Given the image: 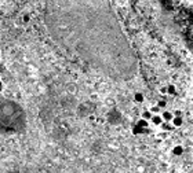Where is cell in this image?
Returning a JSON list of instances; mask_svg holds the SVG:
<instances>
[{
	"label": "cell",
	"mask_w": 193,
	"mask_h": 173,
	"mask_svg": "<svg viewBox=\"0 0 193 173\" xmlns=\"http://www.w3.org/2000/svg\"><path fill=\"white\" fill-rule=\"evenodd\" d=\"M150 113H152V114H153V113H159V106H155V107H152V109H150Z\"/></svg>",
	"instance_id": "7c38bea8"
},
{
	"label": "cell",
	"mask_w": 193,
	"mask_h": 173,
	"mask_svg": "<svg viewBox=\"0 0 193 173\" xmlns=\"http://www.w3.org/2000/svg\"><path fill=\"white\" fill-rule=\"evenodd\" d=\"M152 122L155 124V125H160V124L163 122V118H162V116H157V114H155V116H152Z\"/></svg>",
	"instance_id": "5b68a950"
},
{
	"label": "cell",
	"mask_w": 193,
	"mask_h": 173,
	"mask_svg": "<svg viewBox=\"0 0 193 173\" xmlns=\"http://www.w3.org/2000/svg\"><path fill=\"white\" fill-rule=\"evenodd\" d=\"M162 118H163V121H173L174 116H173V113H171V111H164V113H163V116H162Z\"/></svg>",
	"instance_id": "277c9868"
},
{
	"label": "cell",
	"mask_w": 193,
	"mask_h": 173,
	"mask_svg": "<svg viewBox=\"0 0 193 173\" xmlns=\"http://www.w3.org/2000/svg\"><path fill=\"white\" fill-rule=\"evenodd\" d=\"M44 22L61 48L101 74L115 81L137 76V54L109 1L50 0L44 8Z\"/></svg>",
	"instance_id": "6da1fadb"
},
{
	"label": "cell",
	"mask_w": 193,
	"mask_h": 173,
	"mask_svg": "<svg viewBox=\"0 0 193 173\" xmlns=\"http://www.w3.org/2000/svg\"><path fill=\"white\" fill-rule=\"evenodd\" d=\"M143 130H145V129H142V128H139V126H137V125H135V126H134V129H132V132L137 135V133H142Z\"/></svg>",
	"instance_id": "30bf717a"
},
{
	"label": "cell",
	"mask_w": 193,
	"mask_h": 173,
	"mask_svg": "<svg viewBox=\"0 0 193 173\" xmlns=\"http://www.w3.org/2000/svg\"><path fill=\"white\" fill-rule=\"evenodd\" d=\"M134 99H135V102H143V95L142 93L137 92L135 93V96H134Z\"/></svg>",
	"instance_id": "9c48e42d"
},
{
	"label": "cell",
	"mask_w": 193,
	"mask_h": 173,
	"mask_svg": "<svg viewBox=\"0 0 193 173\" xmlns=\"http://www.w3.org/2000/svg\"><path fill=\"white\" fill-rule=\"evenodd\" d=\"M171 122H173V126H175V128H177V126H181V125H182V118H181V116H174V118H173Z\"/></svg>",
	"instance_id": "3957f363"
},
{
	"label": "cell",
	"mask_w": 193,
	"mask_h": 173,
	"mask_svg": "<svg viewBox=\"0 0 193 173\" xmlns=\"http://www.w3.org/2000/svg\"><path fill=\"white\" fill-rule=\"evenodd\" d=\"M28 124L25 109L11 99H0V135L24 132Z\"/></svg>",
	"instance_id": "7a4b0ae2"
},
{
	"label": "cell",
	"mask_w": 193,
	"mask_h": 173,
	"mask_svg": "<svg viewBox=\"0 0 193 173\" xmlns=\"http://www.w3.org/2000/svg\"><path fill=\"white\" fill-rule=\"evenodd\" d=\"M137 126H139V128H142V129H145L146 126H148V121H145V120H139L137 124Z\"/></svg>",
	"instance_id": "8992f818"
},
{
	"label": "cell",
	"mask_w": 193,
	"mask_h": 173,
	"mask_svg": "<svg viewBox=\"0 0 193 173\" xmlns=\"http://www.w3.org/2000/svg\"><path fill=\"white\" fill-rule=\"evenodd\" d=\"M152 116H153V114H152L150 111H145V113L142 114V120L148 121V120H150V118H152Z\"/></svg>",
	"instance_id": "52a82bcc"
},
{
	"label": "cell",
	"mask_w": 193,
	"mask_h": 173,
	"mask_svg": "<svg viewBox=\"0 0 193 173\" xmlns=\"http://www.w3.org/2000/svg\"><path fill=\"white\" fill-rule=\"evenodd\" d=\"M167 92L170 93V95H174V93H175V88H174L173 85H170V86L167 88Z\"/></svg>",
	"instance_id": "8fae6325"
},
{
	"label": "cell",
	"mask_w": 193,
	"mask_h": 173,
	"mask_svg": "<svg viewBox=\"0 0 193 173\" xmlns=\"http://www.w3.org/2000/svg\"><path fill=\"white\" fill-rule=\"evenodd\" d=\"M182 151H183V150H182L181 146H177V147H174V150H173V153H174L175 155H181L182 154Z\"/></svg>",
	"instance_id": "ba28073f"
},
{
	"label": "cell",
	"mask_w": 193,
	"mask_h": 173,
	"mask_svg": "<svg viewBox=\"0 0 193 173\" xmlns=\"http://www.w3.org/2000/svg\"><path fill=\"white\" fill-rule=\"evenodd\" d=\"M24 21H25V22H28V21H29V18H28V15H25V17H24Z\"/></svg>",
	"instance_id": "5bb4252c"
},
{
	"label": "cell",
	"mask_w": 193,
	"mask_h": 173,
	"mask_svg": "<svg viewBox=\"0 0 193 173\" xmlns=\"http://www.w3.org/2000/svg\"><path fill=\"white\" fill-rule=\"evenodd\" d=\"M1 89H3V82H1V80H0V92H1Z\"/></svg>",
	"instance_id": "4fadbf2b"
}]
</instances>
